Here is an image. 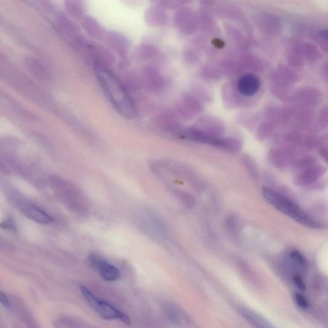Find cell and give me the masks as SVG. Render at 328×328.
Masks as SVG:
<instances>
[{
  "label": "cell",
  "mask_w": 328,
  "mask_h": 328,
  "mask_svg": "<svg viewBox=\"0 0 328 328\" xmlns=\"http://www.w3.org/2000/svg\"><path fill=\"white\" fill-rule=\"evenodd\" d=\"M94 73L106 99L116 112L126 118L134 116L132 101L121 79L109 68L99 64H95Z\"/></svg>",
  "instance_id": "cell-1"
},
{
  "label": "cell",
  "mask_w": 328,
  "mask_h": 328,
  "mask_svg": "<svg viewBox=\"0 0 328 328\" xmlns=\"http://www.w3.org/2000/svg\"><path fill=\"white\" fill-rule=\"evenodd\" d=\"M49 182L55 196L71 212L79 215L87 214L89 201L81 188L59 176H51Z\"/></svg>",
  "instance_id": "cell-2"
},
{
  "label": "cell",
  "mask_w": 328,
  "mask_h": 328,
  "mask_svg": "<svg viewBox=\"0 0 328 328\" xmlns=\"http://www.w3.org/2000/svg\"><path fill=\"white\" fill-rule=\"evenodd\" d=\"M262 194L263 198L268 203L297 222L311 228L322 227L320 224L314 220L309 214L303 211L296 203L285 195L267 187L263 188Z\"/></svg>",
  "instance_id": "cell-3"
},
{
  "label": "cell",
  "mask_w": 328,
  "mask_h": 328,
  "mask_svg": "<svg viewBox=\"0 0 328 328\" xmlns=\"http://www.w3.org/2000/svg\"><path fill=\"white\" fill-rule=\"evenodd\" d=\"M7 196L10 203L30 220L41 225H47L52 222L53 218L50 215L24 198L19 192L14 190H8Z\"/></svg>",
  "instance_id": "cell-4"
},
{
  "label": "cell",
  "mask_w": 328,
  "mask_h": 328,
  "mask_svg": "<svg viewBox=\"0 0 328 328\" xmlns=\"http://www.w3.org/2000/svg\"><path fill=\"white\" fill-rule=\"evenodd\" d=\"M82 294L87 301L88 304L96 312L102 319L106 320H120L122 322L129 325L130 320L129 317L123 312L113 307L110 303L101 300L85 287H81Z\"/></svg>",
  "instance_id": "cell-5"
},
{
  "label": "cell",
  "mask_w": 328,
  "mask_h": 328,
  "mask_svg": "<svg viewBox=\"0 0 328 328\" xmlns=\"http://www.w3.org/2000/svg\"><path fill=\"white\" fill-rule=\"evenodd\" d=\"M139 225L146 234L157 239L165 238L168 229L165 221L156 212L144 210L139 216Z\"/></svg>",
  "instance_id": "cell-6"
},
{
  "label": "cell",
  "mask_w": 328,
  "mask_h": 328,
  "mask_svg": "<svg viewBox=\"0 0 328 328\" xmlns=\"http://www.w3.org/2000/svg\"><path fill=\"white\" fill-rule=\"evenodd\" d=\"M87 262L105 281H115L120 278L119 270L97 254H90L87 259Z\"/></svg>",
  "instance_id": "cell-7"
},
{
  "label": "cell",
  "mask_w": 328,
  "mask_h": 328,
  "mask_svg": "<svg viewBox=\"0 0 328 328\" xmlns=\"http://www.w3.org/2000/svg\"><path fill=\"white\" fill-rule=\"evenodd\" d=\"M327 168L320 164L301 170L294 176L293 183L298 187H305L317 182L327 172Z\"/></svg>",
  "instance_id": "cell-8"
},
{
  "label": "cell",
  "mask_w": 328,
  "mask_h": 328,
  "mask_svg": "<svg viewBox=\"0 0 328 328\" xmlns=\"http://www.w3.org/2000/svg\"><path fill=\"white\" fill-rule=\"evenodd\" d=\"M55 24L59 32L66 38L68 37L69 39L79 41L80 43L83 41H82V37L77 26L66 15L62 14L61 13L57 14V17H55Z\"/></svg>",
  "instance_id": "cell-9"
},
{
  "label": "cell",
  "mask_w": 328,
  "mask_h": 328,
  "mask_svg": "<svg viewBox=\"0 0 328 328\" xmlns=\"http://www.w3.org/2000/svg\"><path fill=\"white\" fill-rule=\"evenodd\" d=\"M260 87V82L255 75L247 74L239 80L237 87L242 94L251 96L256 94Z\"/></svg>",
  "instance_id": "cell-10"
},
{
  "label": "cell",
  "mask_w": 328,
  "mask_h": 328,
  "mask_svg": "<svg viewBox=\"0 0 328 328\" xmlns=\"http://www.w3.org/2000/svg\"><path fill=\"white\" fill-rule=\"evenodd\" d=\"M240 314L254 328H274L263 317L245 307L241 308Z\"/></svg>",
  "instance_id": "cell-11"
},
{
  "label": "cell",
  "mask_w": 328,
  "mask_h": 328,
  "mask_svg": "<svg viewBox=\"0 0 328 328\" xmlns=\"http://www.w3.org/2000/svg\"><path fill=\"white\" fill-rule=\"evenodd\" d=\"M164 313L168 320L174 325L182 327L185 325L187 317L185 316L183 312L178 307L174 305H167L164 307Z\"/></svg>",
  "instance_id": "cell-12"
},
{
  "label": "cell",
  "mask_w": 328,
  "mask_h": 328,
  "mask_svg": "<svg viewBox=\"0 0 328 328\" xmlns=\"http://www.w3.org/2000/svg\"><path fill=\"white\" fill-rule=\"evenodd\" d=\"M26 64L28 70L37 79L43 81H48L50 78L48 71L41 62L35 59L30 58L26 60Z\"/></svg>",
  "instance_id": "cell-13"
},
{
  "label": "cell",
  "mask_w": 328,
  "mask_h": 328,
  "mask_svg": "<svg viewBox=\"0 0 328 328\" xmlns=\"http://www.w3.org/2000/svg\"><path fill=\"white\" fill-rule=\"evenodd\" d=\"M268 161L271 165L277 168H280V169H283L286 166L290 165L292 161H290V159H289L284 154L279 151H272V152H270Z\"/></svg>",
  "instance_id": "cell-14"
},
{
  "label": "cell",
  "mask_w": 328,
  "mask_h": 328,
  "mask_svg": "<svg viewBox=\"0 0 328 328\" xmlns=\"http://www.w3.org/2000/svg\"><path fill=\"white\" fill-rule=\"evenodd\" d=\"M105 36L108 43L112 46L113 48L119 52V54L125 52V40L121 34L116 32H110Z\"/></svg>",
  "instance_id": "cell-15"
},
{
  "label": "cell",
  "mask_w": 328,
  "mask_h": 328,
  "mask_svg": "<svg viewBox=\"0 0 328 328\" xmlns=\"http://www.w3.org/2000/svg\"><path fill=\"white\" fill-rule=\"evenodd\" d=\"M83 27L85 30L93 37H99L103 35V28L101 27L96 20L92 17H86L83 19Z\"/></svg>",
  "instance_id": "cell-16"
},
{
  "label": "cell",
  "mask_w": 328,
  "mask_h": 328,
  "mask_svg": "<svg viewBox=\"0 0 328 328\" xmlns=\"http://www.w3.org/2000/svg\"><path fill=\"white\" fill-rule=\"evenodd\" d=\"M316 164L317 160L314 157L308 156L294 160L290 164V166H291L292 169L299 170V172L301 170L307 169V168L316 165Z\"/></svg>",
  "instance_id": "cell-17"
},
{
  "label": "cell",
  "mask_w": 328,
  "mask_h": 328,
  "mask_svg": "<svg viewBox=\"0 0 328 328\" xmlns=\"http://www.w3.org/2000/svg\"><path fill=\"white\" fill-rule=\"evenodd\" d=\"M65 6L70 14L75 18H79V17L83 16L84 12H85V6L82 1H66Z\"/></svg>",
  "instance_id": "cell-18"
},
{
  "label": "cell",
  "mask_w": 328,
  "mask_h": 328,
  "mask_svg": "<svg viewBox=\"0 0 328 328\" xmlns=\"http://www.w3.org/2000/svg\"><path fill=\"white\" fill-rule=\"evenodd\" d=\"M289 258L290 262L296 269L303 270L307 268V261L300 252L297 251H292L289 254Z\"/></svg>",
  "instance_id": "cell-19"
},
{
  "label": "cell",
  "mask_w": 328,
  "mask_h": 328,
  "mask_svg": "<svg viewBox=\"0 0 328 328\" xmlns=\"http://www.w3.org/2000/svg\"><path fill=\"white\" fill-rule=\"evenodd\" d=\"M173 193L175 196L179 199V201L183 203L186 207L189 208L194 207L195 204H196V199L191 194L181 190H174Z\"/></svg>",
  "instance_id": "cell-20"
},
{
  "label": "cell",
  "mask_w": 328,
  "mask_h": 328,
  "mask_svg": "<svg viewBox=\"0 0 328 328\" xmlns=\"http://www.w3.org/2000/svg\"><path fill=\"white\" fill-rule=\"evenodd\" d=\"M225 224L228 232L232 234H237L240 231L242 228L240 219L235 215L228 217Z\"/></svg>",
  "instance_id": "cell-21"
},
{
  "label": "cell",
  "mask_w": 328,
  "mask_h": 328,
  "mask_svg": "<svg viewBox=\"0 0 328 328\" xmlns=\"http://www.w3.org/2000/svg\"><path fill=\"white\" fill-rule=\"evenodd\" d=\"M244 165H245L246 169L251 175L252 178L257 179L258 178V170L257 169V166L253 160L250 158L249 157H243L242 159Z\"/></svg>",
  "instance_id": "cell-22"
},
{
  "label": "cell",
  "mask_w": 328,
  "mask_h": 328,
  "mask_svg": "<svg viewBox=\"0 0 328 328\" xmlns=\"http://www.w3.org/2000/svg\"><path fill=\"white\" fill-rule=\"evenodd\" d=\"M294 300L297 305L302 309H307L309 307V302L304 296L300 294L294 295Z\"/></svg>",
  "instance_id": "cell-23"
},
{
  "label": "cell",
  "mask_w": 328,
  "mask_h": 328,
  "mask_svg": "<svg viewBox=\"0 0 328 328\" xmlns=\"http://www.w3.org/2000/svg\"><path fill=\"white\" fill-rule=\"evenodd\" d=\"M1 227L2 229L6 230H16V227H15V223L11 219H6L2 222L1 224Z\"/></svg>",
  "instance_id": "cell-24"
},
{
  "label": "cell",
  "mask_w": 328,
  "mask_h": 328,
  "mask_svg": "<svg viewBox=\"0 0 328 328\" xmlns=\"http://www.w3.org/2000/svg\"><path fill=\"white\" fill-rule=\"evenodd\" d=\"M0 299H1V304L3 305V307L6 309H9L10 307L9 301H8L7 297L3 292H1L0 294Z\"/></svg>",
  "instance_id": "cell-25"
},
{
  "label": "cell",
  "mask_w": 328,
  "mask_h": 328,
  "mask_svg": "<svg viewBox=\"0 0 328 328\" xmlns=\"http://www.w3.org/2000/svg\"><path fill=\"white\" fill-rule=\"evenodd\" d=\"M294 283L299 288V289L304 290L305 286L304 283L300 278H299L298 276H296V278H294Z\"/></svg>",
  "instance_id": "cell-26"
},
{
  "label": "cell",
  "mask_w": 328,
  "mask_h": 328,
  "mask_svg": "<svg viewBox=\"0 0 328 328\" xmlns=\"http://www.w3.org/2000/svg\"><path fill=\"white\" fill-rule=\"evenodd\" d=\"M319 35L322 38L328 41V30H321L319 32Z\"/></svg>",
  "instance_id": "cell-27"
},
{
  "label": "cell",
  "mask_w": 328,
  "mask_h": 328,
  "mask_svg": "<svg viewBox=\"0 0 328 328\" xmlns=\"http://www.w3.org/2000/svg\"><path fill=\"white\" fill-rule=\"evenodd\" d=\"M323 157L325 159V161L328 164V151L323 152Z\"/></svg>",
  "instance_id": "cell-28"
}]
</instances>
